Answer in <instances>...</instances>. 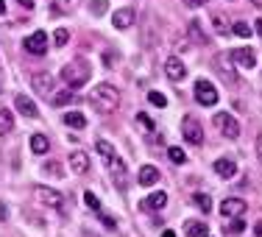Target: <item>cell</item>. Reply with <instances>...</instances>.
<instances>
[{
  "instance_id": "23",
  "label": "cell",
  "mask_w": 262,
  "mask_h": 237,
  "mask_svg": "<svg viewBox=\"0 0 262 237\" xmlns=\"http://www.w3.org/2000/svg\"><path fill=\"white\" fill-rule=\"evenodd\" d=\"M11 128H14V117H11L9 109H0V137L9 134Z\"/></svg>"
},
{
  "instance_id": "4",
  "label": "cell",
  "mask_w": 262,
  "mask_h": 237,
  "mask_svg": "<svg viewBox=\"0 0 262 237\" xmlns=\"http://www.w3.org/2000/svg\"><path fill=\"white\" fill-rule=\"evenodd\" d=\"M34 196H36V201L45 204V207H53V209H59V212L67 209L64 196H61V192H56V190H51V187H34Z\"/></svg>"
},
{
  "instance_id": "30",
  "label": "cell",
  "mask_w": 262,
  "mask_h": 237,
  "mask_svg": "<svg viewBox=\"0 0 262 237\" xmlns=\"http://www.w3.org/2000/svg\"><path fill=\"white\" fill-rule=\"evenodd\" d=\"M243 229H246V221L243 218H232V223L226 226V234H240Z\"/></svg>"
},
{
  "instance_id": "39",
  "label": "cell",
  "mask_w": 262,
  "mask_h": 237,
  "mask_svg": "<svg viewBox=\"0 0 262 237\" xmlns=\"http://www.w3.org/2000/svg\"><path fill=\"white\" fill-rule=\"evenodd\" d=\"M6 218H9V207H6L3 201H0V221H6Z\"/></svg>"
},
{
  "instance_id": "40",
  "label": "cell",
  "mask_w": 262,
  "mask_h": 237,
  "mask_svg": "<svg viewBox=\"0 0 262 237\" xmlns=\"http://www.w3.org/2000/svg\"><path fill=\"white\" fill-rule=\"evenodd\" d=\"M257 157H259V165H262V134L257 137Z\"/></svg>"
},
{
  "instance_id": "25",
  "label": "cell",
  "mask_w": 262,
  "mask_h": 237,
  "mask_svg": "<svg viewBox=\"0 0 262 237\" xmlns=\"http://www.w3.org/2000/svg\"><path fill=\"white\" fill-rule=\"evenodd\" d=\"M42 173H48V176L59 179V176H64V167H61V162H45V167H42Z\"/></svg>"
},
{
  "instance_id": "44",
  "label": "cell",
  "mask_w": 262,
  "mask_h": 237,
  "mask_svg": "<svg viewBox=\"0 0 262 237\" xmlns=\"http://www.w3.org/2000/svg\"><path fill=\"white\" fill-rule=\"evenodd\" d=\"M257 34L262 36V17H259V20H257Z\"/></svg>"
},
{
  "instance_id": "13",
  "label": "cell",
  "mask_w": 262,
  "mask_h": 237,
  "mask_svg": "<svg viewBox=\"0 0 262 237\" xmlns=\"http://www.w3.org/2000/svg\"><path fill=\"white\" fill-rule=\"evenodd\" d=\"M165 73L170 81H182L187 76V67H184V61H179L176 56H170V59L165 61Z\"/></svg>"
},
{
  "instance_id": "16",
  "label": "cell",
  "mask_w": 262,
  "mask_h": 237,
  "mask_svg": "<svg viewBox=\"0 0 262 237\" xmlns=\"http://www.w3.org/2000/svg\"><path fill=\"white\" fill-rule=\"evenodd\" d=\"M167 204V192H162V190H157V192H151L148 198H142V209H148V212H157V209H162Z\"/></svg>"
},
{
  "instance_id": "32",
  "label": "cell",
  "mask_w": 262,
  "mask_h": 237,
  "mask_svg": "<svg viewBox=\"0 0 262 237\" xmlns=\"http://www.w3.org/2000/svg\"><path fill=\"white\" fill-rule=\"evenodd\" d=\"M192 201H195V207H201V212H209V209H212V201H209V196H204V192H198V196L192 198Z\"/></svg>"
},
{
  "instance_id": "46",
  "label": "cell",
  "mask_w": 262,
  "mask_h": 237,
  "mask_svg": "<svg viewBox=\"0 0 262 237\" xmlns=\"http://www.w3.org/2000/svg\"><path fill=\"white\" fill-rule=\"evenodd\" d=\"M251 3H254V6H262V0H251Z\"/></svg>"
},
{
  "instance_id": "9",
  "label": "cell",
  "mask_w": 262,
  "mask_h": 237,
  "mask_svg": "<svg viewBox=\"0 0 262 237\" xmlns=\"http://www.w3.org/2000/svg\"><path fill=\"white\" fill-rule=\"evenodd\" d=\"M229 59H232V64L246 67V70H251V67L257 64V53H254L251 48H234V51L229 53Z\"/></svg>"
},
{
  "instance_id": "22",
  "label": "cell",
  "mask_w": 262,
  "mask_h": 237,
  "mask_svg": "<svg viewBox=\"0 0 262 237\" xmlns=\"http://www.w3.org/2000/svg\"><path fill=\"white\" fill-rule=\"evenodd\" d=\"M64 123L70 128H86V117L81 115V112H67L64 115Z\"/></svg>"
},
{
  "instance_id": "28",
  "label": "cell",
  "mask_w": 262,
  "mask_h": 237,
  "mask_svg": "<svg viewBox=\"0 0 262 237\" xmlns=\"http://www.w3.org/2000/svg\"><path fill=\"white\" fill-rule=\"evenodd\" d=\"M67 103H73V90H64L59 95H53V106H67Z\"/></svg>"
},
{
  "instance_id": "17",
  "label": "cell",
  "mask_w": 262,
  "mask_h": 237,
  "mask_svg": "<svg viewBox=\"0 0 262 237\" xmlns=\"http://www.w3.org/2000/svg\"><path fill=\"white\" fill-rule=\"evenodd\" d=\"M70 167H73V173H90V157H86L84 151H73L70 154Z\"/></svg>"
},
{
  "instance_id": "36",
  "label": "cell",
  "mask_w": 262,
  "mask_h": 237,
  "mask_svg": "<svg viewBox=\"0 0 262 237\" xmlns=\"http://www.w3.org/2000/svg\"><path fill=\"white\" fill-rule=\"evenodd\" d=\"M184 6H190V9H201V6H207V0H184Z\"/></svg>"
},
{
  "instance_id": "10",
  "label": "cell",
  "mask_w": 262,
  "mask_h": 237,
  "mask_svg": "<svg viewBox=\"0 0 262 237\" xmlns=\"http://www.w3.org/2000/svg\"><path fill=\"white\" fill-rule=\"evenodd\" d=\"M23 45H26V51H28V53L42 56V53L48 51V34H45V31H34V34H31L28 39L23 42Z\"/></svg>"
},
{
  "instance_id": "33",
  "label": "cell",
  "mask_w": 262,
  "mask_h": 237,
  "mask_svg": "<svg viewBox=\"0 0 262 237\" xmlns=\"http://www.w3.org/2000/svg\"><path fill=\"white\" fill-rule=\"evenodd\" d=\"M148 101H151L154 106H159V109H162V106H167V98L162 95V92H157V90H154V92H148Z\"/></svg>"
},
{
  "instance_id": "6",
  "label": "cell",
  "mask_w": 262,
  "mask_h": 237,
  "mask_svg": "<svg viewBox=\"0 0 262 237\" xmlns=\"http://www.w3.org/2000/svg\"><path fill=\"white\" fill-rule=\"evenodd\" d=\"M182 134H184V140L190 142V145H201V142H204V128H201V123H198L195 117H190V115H187L184 123H182Z\"/></svg>"
},
{
  "instance_id": "15",
  "label": "cell",
  "mask_w": 262,
  "mask_h": 237,
  "mask_svg": "<svg viewBox=\"0 0 262 237\" xmlns=\"http://www.w3.org/2000/svg\"><path fill=\"white\" fill-rule=\"evenodd\" d=\"M112 26L115 28H131L134 26V9H120V11H115L112 14Z\"/></svg>"
},
{
  "instance_id": "31",
  "label": "cell",
  "mask_w": 262,
  "mask_h": 237,
  "mask_svg": "<svg viewBox=\"0 0 262 237\" xmlns=\"http://www.w3.org/2000/svg\"><path fill=\"white\" fill-rule=\"evenodd\" d=\"M53 42H56L59 48H64L67 42H70V31H67V28H59V31L53 34Z\"/></svg>"
},
{
  "instance_id": "20",
  "label": "cell",
  "mask_w": 262,
  "mask_h": 237,
  "mask_svg": "<svg viewBox=\"0 0 262 237\" xmlns=\"http://www.w3.org/2000/svg\"><path fill=\"white\" fill-rule=\"evenodd\" d=\"M215 173L221 179H234V173H237V165L232 159H217L215 162Z\"/></svg>"
},
{
  "instance_id": "29",
  "label": "cell",
  "mask_w": 262,
  "mask_h": 237,
  "mask_svg": "<svg viewBox=\"0 0 262 237\" xmlns=\"http://www.w3.org/2000/svg\"><path fill=\"white\" fill-rule=\"evenodd\" d=\"M232 31H234L237 36H243V39H248V36H251V26H248V23H243V20H237Z\"/></svg>"
},
{
  "instance_id": "24",
  "label": "cell",
  "mask_w": 262,
  "mask_h": 237,
  "mask_svg": "<svg viewBox=\"0 0 262 237\" xmlns=\"http://www.w3.org/2000/svg\"><path fill=\"white\" fill-rule=\"evenodd\" d=\"M190 39L195 42V45H204V42H207V36H204V31H201V26H198V20L190 23Z\"/></svg>"
},
{
  "instance_id": "27",
  "label": "cell",
  "mask_w": 262,
  "mask_h": 237,
  "mask_svg": "<svg viewBox=\"0 0 262 237\" xmlns=\"http://www.w3.org/2000/svg\"><path fill=\"white\" fill-rule=\"evenodd\" d=\"M84 204H86V209H95V212L101 209V198H98L95 192H90V190L84 192Z\"/></svg>"
},
{
  "instance_id": "5",
  "label": "cell",
  "mask_w": 262,
  "mask_h": 237,
  "mask_svg": "<svg viewBox=\"0 0 262 237\" xmlns=\"http://www.w3.org/2000/svg\"><path fill=\"white\" fill-rule=\"evenodd\" d=\"M212 120H215L217 132H221L223 137H229V140H237V137H240V123H237L229 112H217Z\"/></svg>"
},
{
  "instance_id": "1",
  "label": "cell",
  "mask_w": 262,
  "mask_h": 237,
  "mask_svg": "<svg viewBox=\"0 0 262 237\" xmlns=\"http://www.w3.org/2000/svg\"><path fill=\"white\" fill-rule=\"evenodd\" d=\"M95 148H98V154H101V159L106 162V167H109L115 187H117V190H126V187H128V170H126V165H123V159L117 157L115 145L106 142V140H98Z\"/></svg>"
},
{
  "instance_id": "21",
  "label": "cell",
  "mask_w": 262,
  "mask_h": 237,
  "mask_svg": "<svg viewBox=\"0 0 262 237\" xmlns=\"http://www.w3.org/2000/svg\"><path fill=\"white\" fill-rule=\"evenodd\" d=\"M48 148H51V142H48L45 134H34V137H31V151H34V154H48Z\"/></svg>"
},
{
  "instance_id": "41",
  "label": "cell",
  "mask_w": 262,
  "mask_h": 237,
  "mask_svg": "<svg viewBox=\"0 0 262 237\" xmlns=\"http://www.w3.org/2000/svg\"><path fill=\"white\" fill-rule=\"evenodd\" d=\"M17 3H20L23 9H34V0H17Z\"/></svg>"
},
{
  "instance_id": "38",
  "label": "cell",
  "mask_w": 262,
  "mask_h": 237,
  "mask_svg": "<svg viewBox=\"0 0 262 237\" xmlns=\"http://www.w3.org/2000/svg\"><path fill=\"white\" fill-rule=\"evenodd\" d=\"M101 218H103V226H109V229H115V226H117V221H115L112 215H101Z\"/></svg>"
},
{
  "instance_id": "43",
  "label": "cell",
  "mask_w": 262,
  "mask_h": 237,
  "mask_svg": "<svg viewBox=\"0 0 262 237\" xmlns=\"http://www.w3.org/2000/svg\"><path fill=\"white\" fill-rule=\"evenodd\" d=\"M162 237H176V232H170V229H165V232H162Z\"/></svg>"
},
{
  "instance_id": "45",
  "label": "cell",
  "mask_w": 262,
  "mask_h": 237,
  "mask_svg": "<svg viewBox=\"0 0 262 237\" xmlns=\"http://www.w3.org/2000/svg\"><path fill=\"white\" fill-rule=\"evenodd\" d=\"M3 11H6V3H3V0H0V14H3Z\"/></svg>"
},
{
  "instance_id": "14",
  "label": "cell",
  "mask_w": 262,
  "mask_h": 237,
  "mask_svg": "<svg viewBox=\"0 0 262 237\" xmlns=\"http://www.w3.org/2000/svg\"><path fill=\"white\" fill-rule=\"evenodd\" d=\"M159 167H154V165H142L140 167V173H137V182H140L142 187H151V184H157L159 182Z\"/></svg>"
},
{
  "instance_id": "42",
  "label": "cell",
  "mask_w": 262,
  "mask_h": 237,
  "mask_svg": "<svg viewBox=\"0 0 262 237\" xmlns=\"http://www.w3.org/2000/svg\"><path fill=\"white\" fill-rule=\"evenodd\" d=\"M254 232H257V237H262V221L257 223V226H254Z\"/></svg>"
},
{
  "instance_id": "7",
  "label": "cell",
  "mask_w": 262,
  "mask_h": 237,
  "mask_svg": "<svg viewBox=\"0 0 262 237\" xmlns=\"http://www.w3.org/2000/svg\"><path fill=\"white\" fill-rule=\"evenodd\" d=\"M195 101L201 106H215L217 103L215 84H209V81H198V84H195Z\"/></svg>"
},
{
  "instance_id": "12",
  "label": "cell",
  "mask_w": 262,
  "mask_h": 237,
  "mask_svg": "<svg viewBox=\"0 0 262 237\" xmlns=\"http://www.w3.org/2000/svg\"><path fill=\"white\" fill-rule=\"evenodd\" d=\"M31 87H34V92H39V95H53V78L48 76V73H36V76L31 78Z\"/></svg>"
},
{
  "instance_id": "3",
  "label": "cell",
  "mask_w": 262,
  "mask_h": 237,
  "mask_svg": "<svg viewBox=\"0 0 262 237\" xmlns=\"http://www.w3.org/2000/svg\"><path fill=\"white\" fill-rule=\"evenodd\" d=\"M90 101L95 103L101 112H115L117 106H120V90L112 87V84H98V87H92Z\"/></svg>"
},
{
  "instance_id": "37",
  "label": "cell",
  "mask_w": 262,
  "mask_h": 237,
  "mask_svg": "<svg viewBox=\"0 0 262 237\" xmlns=\"http://www.w3.org/2000/svg\"><path fill=\"white\" fill-rule=\"evenodd\" d=\"M212 23H215V28L221 31V34H226V23H223L221 17H212Z\"/></svg>"
},
{
  "instance_id": "8",
  "label": "cell",
  "mask_w": 262,
  "mask_h": 237,
  "mask_svg": "<svg viewBox=\"0 0 262 237\" xmlns=\"http://www.w3.org/2000/svg\"><path fill=\"white\" fill-rule=\"evenodd\" d=\"M212 70L226 81V84H237V73H234V67H232V61H229V59L215 56V59H212Z\"/></svg>"
},
{
  "instance_id": "26",
  "label": "cell",
  "mask_w": 262,
  "mask_h": 237,
  "mask_svg": "<svg viewBox=\"0 0 262 237\" xmlns=\"http://www.w3.org/2000/svg\"><path fill=\"white\" fill-rule=\"evenodd\" d=\"M167 157H170L173 165H184L187 162V154L182 151V148H167Z\"/></svg>"
},
{
  "instance_id": "11",
  "label": "cell",
  "mask_w": 262,
  "mask_h": 237,
  "mask_svg": "<svg viewBox=\"0 0 262 237\" xmlns=\"http://www.w3.org/2000/svg\"><path fill=\"white\" fill-rule=\"evenodd\" d=\"M221 215L223 218H240V215H246V201H243V198H226V201L221 204Z\"/></svg>"
},
{
  "instance_id": "2",
  "label": "cell",
  "mask_w": 262,
  "mask_h": 237,
  "mask_svg": "<svg viewBox=\"0 0 262 237\" xmlns=\"http://www.w3.org/2000/svg\"><path fill=\"white\" fill-rule=\"evenodd\" d=\"M90 76H92V67L84 59H73L61 67V81L67 84V90H81L90 81Z\"/></svg>"
},
{
  "instance_id": "34",
  "label": "cell",
  "mask_w": 262,
  "mask_h": 237,
  "mask_svg": "<svg viewBox=\"0 0 262 237\" xmlns=\"http://www.w3.org/2000/svg\"><path fill=\"white\" fill-rule=\"evenodd\" d=\"M137 123H140L145 132H154V123H151V117H148L145 112H140V115H137Z\"/></svg>"
},
{
  "instance_id": "18",
  "label": "cell",
  "mask_w": 262,
  "mask_h": 237,
  "mask_svg": "<svg viewBox=\"0 0 262 237\" xmlns=\"http://www.w3.org/2000/svg\"><path fill=\"white\" fill-rule=\"evenodd\" d=\"M14 106H17V112H20V115H26V117H36V115H39L36 103L31 101V98H26V95H17L14 98Z\"/></svg>"
},
{
  "instance_id": "19",
  "label": "cell",
  "mask_w": 262,
  "mask_h": 237,
  "mask_svg": "<svg viewBox=\"0 0 262 237\" xmlns=\"http://www.w3.org/2000/svg\"><path fill=\"white\" fill-rule=\"evenodd\" d=\"M184 237H209V226L204 221H190L184 226Z\"/></svg>"
},
{
  "instance_id": "35",
  "label": "cell",
  "mask_w": 262,
  "mask_h": 237,
  "mask_svg": "<svg viewBox=\"0 0 262 237\" xmlns=\"http://www.w3.org/2000/svg\"><path fill=\"white\" fill-rule=\"evenodd\" d=\"M92 11H95V14L101 17L103 11H106V0H92Z\"/></svg>"
}]
</instances>
